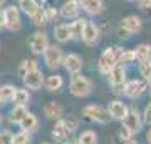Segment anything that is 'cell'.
Listing matches in <instances>:
<instances>
[{
    "mask_svg": "<svg viewBox=\"0 0 151 144\" xmlns=\"http://www.w3.org/2000/svg\"><path fill=\"white\" fill-rule=\"evenodd\" d=\"M44 72L40 69H34V70H29L27 74L22 75V80H24V87L29 89V91H39L42 89L44 85Z\"/></svg>",
    "mask_w": 151,
    "mask_h": 144,
    "instance_id": "obj_9",
    "label": "cell"
},
{
    "mask_svg": "<svg viewBox=\"0 0 151 144\" xmlns=\"http://www.w3.org/2000/svg\"><path fill=\"white\" fill-rule=\"evenodd\" d=\"M44 116L49 119V121H59V119L64 117V107H62V104H59V102L55 101H50L47 102L45 106H44Z\"/></svg>",
    "mask_w": 151,
    "mask_h": 144,
    "instance_id": "obj_15",
    "label": "cell"
},
{
    "mask_svg": "<svg viewBox=\"0 0 151 144\" xmlns=\"http://www.w3.org/2000/svg\"><path fill=\"white\" fill-rule=\"evenodd\" d=\"M146 141H148V144H151V128H150V131L146 133Z\"/></svg>",
    "mask_w": 151,
    "mask_h": 144,
    "instance_id": "obj_44",
    "label": "cell"
},
{
    "mask_svg": "<svg viewBox=\"0 0 151 144\" xmlns=\"http://www.w3.org/2000/svg\"><path fill=\"white\" fill-rule=\"evenodd\" d=\"M81 40L86 44V45H89V47L97 45L99 40H101V27L97 25L96 22L86 20V25H84V30H82Z\"/></svg>",
    "mask_w": 151,
    "mask_h": 144,
    "instance_id": "obj_7",
    "label": "cell"
},
{
    "mask_svg": "<svg viewBox=\"0 0 151 144\" xmlns=\"http://www.w3.org/2000/svg\"><path fill=\"white\" fill-rule=\"evenodd\" d=\"M17 126H19V128H20V131H24V133L34 134L39 129V117L34 114V112H27V114L22 117V121L17 124Z\"/></svg>",
    "mask_w": 151,
    "mask_h": 144,
    "instance_id": "obj_17",
    "label": "cell"
},
{
    "mask_svg": "<svg viewBox=\"0 0 151 144\" xmlns=\"http://www.w3.org/2000/svg\"><path fill=\"white\" fill-rule=\"evenodd\" d=\"M62 67H64L70 75L81 74L82 72V57L79 54L70 52L64 55V62H62Z\"/></svg>",
    "mask_w": 151,
    "mask_h": 144,
    "instance_id": "obj_10",
    "label": "cell"
},
{
    "mask_svg": "<svg viewBox=\"0 0 151 144\" xmlns=\"http://www.w3.org/2000/svg\"><path fill=\"white\" fill-rule=\"evenodd\" d=\"M121 124L134 136L136 133H139L141 129H143V124L145 123H143V117H141V114L138 112V109H129L128 114L124 116V119L121 121Z\"/></svg>",
    "mask_w": 151,
    "mask_h": 144,
    "instance_id": "obj_8",
    "label": "cell"
},
{
    "mask_svg": "<svg viewBox=\"0 0 151 144\" xmlns=\"http://www.w3.org/2000/svg\"><path fill=\"white\" fill-rule=\"evenodd\" d=\"M108 79H109V84L111 85L126 82V67H124V64L118 62V64L108 72Z\"/></svg>",
    "mask_w": 151,
    "mask_h": 144,
    "instance_id": "obj_19",
    "label": "cell"
},
{
    "mask_svg": "<svg viewBox=\"0 0 151 144\" xmlns=\"http://www.w3.org/2000/svg\"><path fill=\"white\" fill-rule=\"evenodd\" d=\"M5 29V19H4V10H0V30Z\"/></svg>",
    "mask_w": 151,
    "mask_h": 144,
    "instance_id": "obj_42",
    "label": "cell"
},
{
    "mask_svg": "<svg viewBox=\"0 0 151 144\" xmlns=\"http://www.w3.org/2000/svg\"><path fill=\"white\" fill-rule=\"evenodd\" d=\"M62 123L67 129H69V133H74L76 129L79 128V121L74 117V116H69V117H62Z\"/></svg>",
    "mask_w": 151,
    "mask_h": 144,
    "instance_id": "obj_34",
    "label": "cell"
},
{
    "mask_svg": "<svg viewBox=\"0 0 151 144\" xmlns=\"http://www.w3.org/2000/svg\"><path fill=\"white\" fill-rule=\"evenodd\" d=\"M77 141L81 144H97V134L94 131H91V129H87L77 138Z\"/></svg>",
    "mask_w": 151,
    "mask_h": 144,
    "instance_id": "obj_31",
    "label": "cell"
},
{
    "mask_svg": "<svg viewBox=\"0 0 151 144\" xmlns=\"http://www.w3.org/2000/svg\"><path fill=\"white\" fill-rule=\"evenodd\" d=\"M121 27L129 30L131 34H138L143 30V19L139 15H126L121 20Z\"/></svg>",
    "mask_w": 151,
    "mask_h": 144,
    "instance_id": "obj_18",
    "label": "cell"
},
{
    "mask_svg": "<svg viewBox=\"0 0 151 144\" xmlns=\"http://www.w3.org/2000/svg\"><path fill=\"white\" fill-rule=\"evenodd\" d=\"M40 144H52V143H40Z\"/></svg>",
    "mask_w": 151,
    "mask_h": 144,
    "instance_id": "obj_50",
    "label": "cell"
},
{
    "mask_svg": "<svg viewBox=\"0 0 151 144\" xmlns=\"http://www.w3.org/2000/svg\"><path fill=\"white\" fill-rule=\"evenodd\" d=\"M2 123H4V116H2V112H0V126H2Z\"/></svg>",
    "mask_w": 151,
    "mask_h": 144,
    "instance_id": "obj_48",
    "label": "cell"
},
{
    "mask_svg": "<svg viewBox=\"0 0 151 144\" xmlns=\"http://www.w3.org/2000/svg\"><path fill=\"white\" fill-rule=\"evenodd\" d=\"M79 14H81L79 0H65L59 9V15L65 20H72L76 17H79Z\"/></svg>",
    "mask_w": 151,
    "mask_h": 144,
    "instance_id": "obj_13",
    "label": "cell"
},
{
    "mask_svg": "<svg viewBox=\"0 0 151 144\" xmlns=\"http://www.w3.org/2000/svg\"><path fill=\"white\" fill-rule=\"evenodd\" d=\"M29 112L27 106H20V104H14V107L10 109V114H9V119H10L12 124H19L22 121V117Z\"/></svg>",
    "mask_w": 151,
    "mask_h": 144,
    "instance_id": "obj_23",
    "label": "cell"
},
{
    "mask_svg": "<svg viewBox=\"0 0 151 144\" xmlns=\"http://www.w3.org/2000/svg\"><path fill=\"white\" fill-rule=\"evenodd\" d=\"M131 35H133V34H131L129 30H126L124 27H121V25L118 27V37L121 39V40H128V39H131Z\"/></svg>",
    "mask_w": 151,
    "mask_h": 144,
    "instance_id": "obj_38",
    "label": "cell"
},
{
    "mask_svg": "<svg viewBox=\"0 0 151 144\" xmlns=\"http://www.w3.org/2000/svg\"><path fill=\"white\" fill-rule=\"evenodd\" d=\"M121 52H123V49L118 47V45L104 49L103 54H101V57H99V62H97V69H99V72L104 74V75H108L109 70H111L114 65L119 62Z\"/></svg>",
    "mask_w": 151,
    "mask_h": 144,
    "instance_id": "obj_1",
    "label": "cell"
},
{
    "mask_svg": "<svg viewBox=\"0 0 151 144\" xmlns=\"http://www.w3.org/2000/svg\"><path fill=\"white\" fill-rule=\"evenodd\" d=\"M74 144H81V143H79V141H76V143H74Z\"/></svg>",
    "mask_w": 151,
    "mask_h": 144,
    "instance_id": "obj_51",
    "label": "cell"
},
{
    "mask_svg": "<svg viewBox=\"0 0 151 144\" xmlns=\"http://www.w3.org/2000/svg\"><path fill=\"white\" fill-rule=\"evenodd\" d=\"M134 50V57L138 62H143V60H148L151 59V45L150 44H139V45H136V49H133Z\"/></svg>",
    "mask_w": 151,
    "mask_h": 144,
    "instance_id": "obj_25",
    "label": "cell"
},
{
    "mask_svg": "<svg viewBox=\"0 0 151 144\" xmlns=\"http://www.w3.org/2000/svg\"><path fill=\"white\" fill-rule=\"evenodd\" d=\"M30 92L27 89H17L15 87V92L12 96V102L14 104H20V106H29L30 104Z\"/></svg>",
    "mask_w": 151,
    "mask_h": 144,
    "instance_id": "obj_24",
    "label": "cell"
},
{
    "mask_svg": "<svg viewBox=\"0 0 151 144\" xmlns=\"http://www.w3.org/2000/svg\"><path fill=\"white\" fill-rule=\"evenodd\" d=\"M119 138H121V141H128V139L133 138V134H131L129 131H128V129L123 126V128L119 129Z\"/></svg>",
    "mask_w": 151,
    "mask_h": 144,
    "instance_id": "obj_40",
    "label": "cell"
},
{
    "mask_svg": "<svg viewBox=\"0 0 151 144\" xmlns=\"http://www.w3.org/2000/svg\"><path fill=\"white\" fill-rule=\"evenodd\" d=\"M146 87H148V84H146L145 80L133 79L129 82H126V85H124V96L129 97V99H138V97L143 96Z\"/></svg>",
    "mask_w": 151,
    "mask_h": 144,
    "instance_id": "obj_11",
    "label": "cell"
},
{
    "mask_svg": "<svg viewBox=\"0 0 151 144\" xmlns=\"http://www.w3.org/2000/svg\"><path fill=\"white\" fill-rule=\"evenodd\" d=\"M4 19H5V29L10 32H17L22 29V15L20 9L15 5H9L4 9Z\"/></svg>",
    "mask_w": 151,
    "mask_h": 144,
    "instance_id": "obj_6",
    "label": "cell"
},
{
    "mask_svg": "<svg viewBox=\"0 0 151 144\" xmlns=\"http://www.w3.org/2000/svg\"><path fill=\"white\" fill-rule=\"evenodd\" d=\"M12 144H32V134L19 131L12 136Z\"/></svg>",
    "mask_w": 151,
    "mask_h": 144,
    "instance_id": "obj_30",
    "label": "cell"
},
{
    "mask_svg": "<svg viewBox=\"0 0 151 144\" xmlns=\"http://www.w3.org/2000/svg\"><path fill=\"white\" fill-rule=\"evenodd\" d=\"M124 85H126V82H123V84H114L111 87H113V92L116 96H124Z\"/></svg>",
    "mask_w": 151,
    "mask_h": 144,
    "instance_id": "obj_39",
    "label": "cell"
},
{
    "mask_svg": "<svg viewBox=\"0 0 151 144\" xmlns=\"http://www.w3.org/2000/svg\"><path fill=\"white\" fill-rule=\"evenodd\" d=\"M141 117H143V123L145 124H151V102H148L145 107V111L141 114Z\"/></svg>",
    "mask_w": 151,
    "mask_h": 144,
    "instance_id": "obj_37",
    "label": "cell"
},
{
    "mask_svg": "<svg viewBox=\"0 0 151 144\" xmlns=\"http://www.w3.org/2000/svg\"><path fill=\"white\" fill-rule=\"evenodd\" d=\"M128 2H138V0H128Z\"/></svg>",
    "mask_w": 151,
    "mask_h": 144,
    "instance_id": "obj_49",
    "label": "cell"
},
{
    "mask_svg": "<svg viewBox=\"0 0 151 144\" xmlns=\"http://www.w3.org/2000/svg\"><path fill=\"white\" fill-rule=\"evenodd\" d=\"M62 85H64V79L59 74H52L49 75L47 79H44V87L49 92H59L62 89Z\"/></svg>",
    "mask_w": 151,
    "mask_h": 144,
    "instance_id": "obj_22",
    "label": "cell"
},
{
    "mask_svg": "<svg viewBox=\"0 0 151 144\" xmlns=\"http://www.w3.org/2000/svg\"><path fill=\"white\" fill-rule=\"evenodd\" d=\"M44 14H45V19H47V24L49 22H54L57 17H59V10L52 5H44Z\"/></svg>",
    "mask_w": 151,
    "mask_h": 144,
    "instance_id": "obj_32",
    "label": "cell"
},
{
    "mask_svg": "<svg viewBox=\"0 0 151 144\" xmlns=\"http://www.w3.org/2000/svg\"><path fill=\"white\" fill-rule=\"evenodd\" d=\"M79 5H81V10H84L91 17L101 15L106 9L104 0H79Z\"/></svg>",
    "mask_w": 151,
    "mask_h": 144,
    "instance_id": "obj_14",
    "label": "cell"
},
{
    "mask_svg": "<svg viewBox=\"0 0 151 144\" xmlns=\"http://www.w3.org/2000/svg\"><path fill=\"white\" fill-rule=\"evenodd\" d=\"M34 2H35V4H37V5L44 7V5H45V4H47V2H49V0H34Z\"/></svg>",
    "mask_w": 151,
    "mask_h": 144,
    "instance_id": "obj_43",
    "label": "cell"
},
{
    "mask_svg": "<svg viewBox=\"0 0 151 144\" xmlns=\"http://www.w3.org/2000/svg\"><path fill=\"white\" fill-rule=\"evenodd\" d=\"M30 20H32V24L35 27H42V25H45V24H47V19H45V14H44L42 7H39L37 10L30 15Z\"/></svg>",
    "mask_w": 151,
    "mask_h": 144,
    "instance_id": "obj_29",
    "label": "cell"
},
{
    "mask_svg": "<svg viewBox=\"0 0 151 144\" xmlns=\"http://www.w3.org/2000/svg\"><path fill=\"white\" fill-rule=\"evenodd\" d=\"M145 82H146L148 85H151V74H150V75H148V77L145 79Z\"/></svg>",
    "mask_w": 151,
    "mask_h": 144,
    "instance_id": "obj_46",
    "label": "cell"
},
{
    "mask_svg": "<svg viewBox=\"0 0 151 144\" xmlns=\"http://www.w3.org/2000/svg\"><path fill=\"white\" fill-rule=\"evenodd\" d=\"M17 2H20V0H17Z\"/></svg>",
    "mask_w": 151,
    "mask_h": 144,
    "instance_id": "obj_52",
    "label": "cell"
},
{
    "mask_svg": "<svg viewBox=\"0 0 151 144\" xmlns=\"http://www.w3.org/2000/svg\"><path fill=\"white\" fill-rule=\"evenodd\" d=\"M50 136H52V139H54V143L57 144H69L67 141H69V129L64 126V123H62V119H59V121H55L54 128H52V133H50Z\"/></svg>",
    "mask_w": 151,
    "mask_h": 144,
    "instance_id": "obj_16",
    "label": "cell"
},
{
    "mask_svg": "<svg viewBox=\"0 0 151 144\" xmlns=\"http://www.w3.org/2000/svg\"><path fill=\"white\" fill-rule=\"evenodd\" d=\"M108 112H109V117H111V121H123L124 116L128 114V111H129V107L126 106L123 101H119V99H114V101H111L108 104Z\"/></svg>",
    "mask_w": 151,
    "mask_h": 144,
    "instance_id": "obj_12",
    "label": "cell"
},
{
    "mask_svg": "<svg viewBox=\"0 0 151 144\" xmlns=\"http://www.w3.org/2000/svg\"><path fill=\"white\" fill-rule=\"evenodd\" d=\"M123 143H124V144H138V143H136V141H134L133 138H131V139H128V141H123Z\"/></svg>",
    "mask_w": 151,
    "mask_h": 144,
    "instance_id": "obj_45",
    "label": "cell"
},
{
    "mask_svg": "<svg viewBox=\"0 0 151 144\" xmlns=\"http://www.w3.org/2000/svg\"><path fill=\"white\" fill-rule=\"evenodd\" d=\"M39 7H40V5H37L34 0H20V2H19V9H20V12H24V14L29 15V17L32 15Z\"/></svg>",
    "mask_w": 151,
    "mask_h": 144,
    "instance_id": "obj_27",
    "label": "cell"
},
{
    "mask_svg": "<svg viewBox=\"0 0 151 144\" xmlns=\"http://www.w3.org/2000/svg\"><path fill=\"white\" fill-rule=\"evenodd\" d=\"M134 60H136L134 50L128 49V50H123V52H121V57H119V62H121V64H131V62H134Z\"/></svg>",
    "mask_w": 151,
    "mask_h": 144,
    "instance_id": "obj_33",
    "label": "cell"
},
{
    "mask_svg": "<svg viewBox=\"0 0 151 144\" xmlns=\"http://www.w3.org/2000/svg\"><path fill=\"white\" fill-rule=\"evenodd\" d=\"M139 74L143 75V80H145L146 77L151 74V59L139 62Z\"/></svg>",
    "mask_w": 151,
    "mask_h": 144,
    "instance_id": "obj_35",
    "label": "cell"
},
{
    "mask_svg": "<svg viewBox=\"0 0 151 144\" xmlns=\"http://www.w3.org/2000/svg\"><path fill=\"white\" fill-rule=\"evenodd\" d=\"M5 2H7V0H0V7H4V5H5Z\"/></svg>",
    "mask_w": 151,
    "mask_h": 144,
    "instance_id": "obj_47",
    "label": "cell"
},
{
    "mask_svg": "<svg viewBox=\"0 0 151 144\" xmlns=\"http://www.w3.org/2000/svg\"><path fill=\"white\" fill-rule=\"evenodd\" d=\"M14 92H15V85H12V84L0 85V101L4 102V104L9 102V101H12Z\"/></svg>",
    "mask_w": 151,
    "mask_h": 144,
    "instance_id": "obj_28",
    "label": "cell"
},
{
    "mask_svg": "<svg viewBox=\"0 0 151 144\" xmlns=\"http://www.w3.org/2000/svg\"><path fill=\"white\" fill-rule=\"evenodd\" d=\"M87 19H82V17H76L72 19V22H69V30H70V37L72 40H81L82 30H84V25H86Z\"/></svg>",
    "mask_w": 151,
    "mask_h": 144,
    "instance_id": "obj_21",
    "label": "cell"
},
{
    "mask_svg": "<svg viewBox=\"0 0 151 144\" xmlns=\"http://www.w3.org/2000/svg\"><path fill=\"white\" fill-rule=\"evenodd\" d=\"M82 116L96 124H108L111 121L108 109L99 106V104H87V106H84L82 107Z\"/></svg>",
    "mask_w": 151,
    "mask_h": 144,
    "instance_id": "obj_4",
    "label": "cell"
},
{
    "mask_svg": "<svg viewBox=\"0 0 151 144\" xmlns=\"http://www.w3.org/2000/svg\"><path fill=\"white\" fill-rule=\"evenodd\" d=\"M141 10H151V0H138Z\"/></svg>",
    "mask_w": 151,
    "mask_h": 144,
    "instance_id": "obj_41",
    "label": "cell"
},
{
    "mask_svg": "<svg viewBox=\"0 0 151 144\" xmlns=\"http://www.w3.org/2000/svg\"><path fill=\"white\" fill-rule=\"evenodd\" d=\"M34 69H39V62L35 59H25V60H22L20 62L17 72H19V75L22 77L24 74H27L29 70H34Z\"/></svg>",
    "mask_w": 151,
    "mask_h": 144,
    "instance_id": "obj_26",
    "label": "cell"
},
{
    "mask_svg": "<svg viewBox=\"0 0 151 144\" xmlns=\"http://www.w3.org/2000/svg\"><path fill=\"white\" fill-rule=\"evenodd\" d=\"M12 136L14 133H10L9 129L0 131V144H12Z\"/></svg>",
    "mask_w": 151,
    "mask_h": 144,
    "instance_id": "obj_36",
    "label": "cell"
},
{
    "mask_svg": "<svg viewBox=\"0 0 151 144\" xmlns=\"http://www.w3.org/2000/svg\"><path fill=\"white\" fill-rule=\"evenodd\" d=\"M94 91V84L89 77L82 74H76L72 75L70 79V84H69V92L76 97H87L89 94H92Z\"/></svg>",
    "mask_w": 151,
    "mask_h": 144,
    "instance_id": "obj_2",
    "label": "cell"
},
{
    "mask_svg": "<svg viewBox=\"0 0 151 144\" xmlns=\"http://www.w3.org/2000/svg\"><path fill=\"white\" fill-rule=\"evenodd\" d=\"M49 45H50V42H49V35L45 30H35L29 37V49L34 55H42Z\"/></svg>",
    "mask_w": 151,
    "mask_h": 144,
    "instance_id": "obj_5",
    "label": "cell"
},
{
    "mask_svg": "<svg viewBox=\"0 0 151 144\" xmlns=\"http://www.w3.org/2000/svg\"><path fill=\"white\" fill-rule=\"evenodd\" d=\"M54 39L57 44H67L69 40H72L70 37V30H69V24L67 22H60L54 27Z\"/></svg>",
    "mask_w": 151,
    "mask_h": 144,
    "instance_id": "obj_20",
    "label": "cell"
},
{
    "mask_svg": "<svg viewBox=\"0 0 151 144\" xmlns=\"http://www.w3.org/2000/svg\"><path fill=\"white\" fill-rule=\"evenodd\" d=\"M44 55V64L47 67L49 70H57L62 67V62H64V52H62V49L59 45H55V44H50L47 49H45V52L42 54Z\"/></svg>",
    "mask_w": 151,
    "mask_h": 144,
    "instance_id": "obj_3",
    "label": "cell"
}]
</instances>
